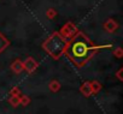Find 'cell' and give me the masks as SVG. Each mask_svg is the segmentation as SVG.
<instances>
[{
    "label": "cell",
    "instance_id": "1",
    "mask_svg": "<svg viewBox=\"0 0 123 114\" xmlns=\"http://www.w3.org/2000/svg\"><path fill=\"white\" fill-rule=\"evenodd\" d=\"M98 47L82 31H77L67 43L64 54L79 69L83 67L97 53Z\"/></svg>",
    "mask_w": 123,
    "mask_h": 114
},
{
    "label": "cell",
    "instance_id": "2",
    "mask_svg": "<svg viewBox=\"0 0 123 114\" xmlns=\"http://www.w3.org/2000/svg\"><path fill=\"white\" fill-rule=\"evenodd\" d=\"M67 43H68V41L65 38L62 37L58 31H54L43 41L42 48L52 59L58 60L60 56L64 54Z\"/></svg>",
    "mask_w": 123,
    "mask_h": 114
},
{
    "label": "cell",
    "instance_id": "3",
    "mask_svg": "<svg viewBox=\"0 0 123 114\" xmlns=\"http://www.w3.org/2000/svg\"><path fill=\"white\" fill-rule=\"evenodd\" d=\"M77 31H79L77 27H76L73 22H68V23H65L63 27H62V29H60L58 33L60 34V36L63 37V38H65L67 41H69Z\"/></svg>",
    "mask_w": 123,
    "mask_h": 114
},
{
    "label": "cell",
    "instance_id": "4",
    "mask_svg": "<svg viewBox=\"0 0 123 114\" xmlns=\"http://www.w3.org/2000/svg\"><path fill=\"white\" fill-rule=\"evenodd\" d=\"M23 67H24V71H27V73L31 75L39 67V63L33 58V56H28V58L23 61Z\"/></svg>",
    "mask_w": 123,
    "mask_h": 114
},
{
    "label": "cell",
    "instance_id": "5",
    "mask_svg": "<svg viewBox=\"0 0 123 114\" xmlns=\"http://www.w3.org/2000/svg\"><path fill=\"white\" fill-rule=\"evenodd\" d=\"M103 28H104L105 31H107L109 34H113V33L119 28V24H118L115 19H112V18H107V19L105 21V23L103 24Z\"/></svg>",
    "mask_w": 123,
    "mask_h": 114
},
{
    "label": "cell",
    "instance_id": "6",
    "mask_svg": "<svg viewBox=\"0 0 123 114\" xmlns=\"http://www.w3.org/2000/svg\"><path fill=\"white\" fill-rule=\"evenodd\" d=\"M80 92L85 96V97H91L93 95L92 92V87H91V82L89 81H86L81 84L80 87Z\"/></svg>",
    "mask_w": 123,
    "mask_h": 114
},
{
    "label": "cell",
    "instance_id": "7",
    "mask_svg": "<svg viewBox=\"0 0 123 114\" xmlns=\"http://www.w3.org/2000/svg\"><path fill=\"white\" fill-rule=\"evenodd\" d=\"M11 70H12V72L13 73H16V75H19V73H22L23 71H24V67H23V61L22 60H19V59H16L12 64H11Z\"/></svg>",
    "mask_w": 123,
    "mask_h": 114
},
{
    "label": "cell",
    "instance_id": "8",
    "mask_svg": "<svg viewBox=\"0 0 123 114\" xmlns=\"http://www.w3.org/2000/svg\"><path fill=\"white\" fill-rule=\"evenodd\" d=\"M9 46H10V40L3 33H0V53H3Z\"/></svg>",
    "mask_w": 123,
    "mask_h": 114
},
{
    "label": "cell",
    "instance_id": "9",
    "mask_svg": "<svg viewBox=\"0 0 123 114\" xmlns=\"http://www.w3.org/2000/svg\"><path fill=\"white\" fill-rule=\"evenodd\" d=\"M60 88H62V85H60V83H59L57 79H52V81L48 83V89H49L52 92H58V91L60 90Z\"/></svg>",
    "mask_w": 123,
    "mask_h": 114
},
{
    "label": "cell",
    "instance_id": "10",
    "mask_svg": "<svg viewBox=\"0 0 123 114\" xmlns=\"http://www.w3.org/2000/svg\"><path fill=\"white\" fill-rule=\"evenodd\" d=\"M91 87H92V92H93V94H98V92L103 89V85H101L100 82H98V81H92V82H91Z\"/></svg>",
    "mask_w": 123,
    "mask_h": 114
},
{
    "label": "cell",
    "instance_id": "11",
    "mask_svg": "<svg viewBox=\"0 0 123 114\" xmlns=\"http://www.w3.org/2000/svg\"><path fill=\"white\" fill-rule=\"evenodd\" d=\"M31 102L30 97L27 96V95H19V106H23V107H27L29 106Z\"/></svg>",
    "mask_w": 123,
    "mask_h": 114
},
{
    "label": "cell",
    "instance_id": "12",
    "mask_svg": "<svg viewBox=\"0 0 123 114\" xmlns=\"http://www.w3.org/2000/svg\"><path fill=\"white\" fill-rule=\"evenodd\" d=\"M9 103H10L12 107H18V106H19V96H10Z\"/></svg>",
    "mask_w": 123,
    "mask_h": 114
},
{
    "label": "cell",
    "instance_id": "13",
    "mask_svg": "<svg viewBox=\"0 0 123 114\" xmlns=\"http://www.w3.org/2000/svg\"><path fill=\"white\" fill-rule=\"evenodd\" d=\"M55 16H57L55 9L51 7V9H48V10L46 11V17H47L48 19H53V18H55Z\"/></svg>",
    "mask_w": 123,
    "mask_h": 114
},
{
    "label": "cell",
    "instance_id": "14",
    "mask_svg": "<svg viewBox=\"0 0 123 114\" xmlns=\"http://www.w3.org/2000/svg\"><path fill=\"white\" fill-rule=\"evenodd\" d=\"M113 55L116 56L117 59L123 58V48H122V47H117V48H115V49H113Z\"/></svg>",
    "mask_w": 123,
    "mask_h": 114
},
{
    "label": "cell",
    "instance_id": "15",
    "mask_svg": "<svg viewBox=\"0 0 123 114\" xmlns=\"http://www.w3.org/2000/svg\"><path fill=\"white\" fill-rule=\"evenodd\" d=\"M10 95L11 96H19L21 95V89L18 87H13L11 90H10Z\"/></svg>",
    "mask_w": 123,
    "mask_h": 114
},
{
    "label": "cell",
    "instance_id": "16",
    "mask_svg": "<svg viewBox=\"0 0 123 114\" xmlns=\"http://www.w3.org/2000/svg\"><path fill=\"white\" fill-rule=\"evenodd\" d=\"M116 77L119 82H123V67H121L117 72H116Z\"/></svg>",
    "mask_w": 123,
    "mask_h": 114
}]
</instances>
